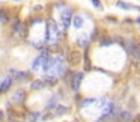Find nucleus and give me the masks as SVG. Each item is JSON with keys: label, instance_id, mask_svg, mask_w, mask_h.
I'll use <instances>...</instances> for the list:
<instances>
[{"label": "nucleus", "instance_id": "obj_10", "mask_svg": "<svg viewBox=\"0 0 140 122\" xmlns=\"http://www.w3.org/2000/svg\"><path fill=\"white\" fill-rule=\"evenodd\" d=\"M136 21H137V23H139V24H140V18H137V20H136Z\"/></svg>", "mask_w": 140, "mask_h": 122}, {"label": "nucleus", "instance_id": "obj_8", "mask_svg": "<svg viewBox=\"0 0 140 122\" xmlns=\"http://www.w3.org/2000/svg\"><path fill=\"white\" fill-rule=\"evenodd\" d=\"M92 3L95 5L97 8H101V3H99V0H92Z\"/></svg>", "mask_w": 140, "mask_h": 122}, {"label": "nucleus", "instance_id": "obj_6", "mask_svg": "<svg viewBox=\"0 0 140 122\" xmlns=\"http://www.w3.org/2000/svg\"><path fill=\"white\" fill-rule=\"evenodd\" d=\"M9 83H11V80L9 79H3V81H2V91H5L6 87H9Z\"/></svg>", "mask_w": 140, "mask_h": 122}, {"label": "nucleus", "instance_id": "obj_7", "mask_svg": "<svg viewBox=\"0 0 140 122\" xmlns=\"http://www.w3.org/2000/svg\"><path fill=\"white\" fill-rule=\"evenodd\" d=\"M117 6L125 8V9H131V6H130V5H125V3H122V2H117Z\"/></svg>", "mask_w": 140, "mask_h": 122}, {"label": "nucleus", "instance_id": "obj_4", "mask_svg": "<svg viewBox=\"0 0 140 122\" xmlns=\"http://www.w3.org/2000/svg\"><path fill=\"white\" fill-rule=\"evenodd\" d=\"M62 18H63V26H65V27H68V26H69V12H65Z\"/></svg>", "mask_w": 140, "mask_h": 122}, {"label": "nucleus", "instance_id": "obj_2", "mask_svg": "<svg viewBox=\"0 0 140 122\" xmlns=\"http://www.w3.org/2000/svg\"><path fill=\"white\" fill-rule=\"evenodd\" d=\"M81 79H83V73H75L72 75V80H71V89H72V91H77V89H79Z\"/></svg>", "mask_w": 140, "mask_h": 122}, {"label": "nucleus", "instance_id": "obj_1", "mask_svg": "<svg viewBox=\"0 0 140 122\" xmlns=\"http://www.w3.org/2000/svg\"><path fill=\"white\" fill-rule=\"evenodd\" d=\"M66 60L69 65H72V66H75V65H79L80 62H81V54H80V51H77V50H72V51H69L66 56Z\"/></svg>", "mask_w": 140, "mask_h": 122}, {"label": "nucleus", "instance_id": "obj_3", "mask_svg": "<svg viewBox=\"0 0 140 122\" xmlns=\"http://www.w3.org/2000/svg\"><path fill=\"white\" fill-rule=\"evenodd\" d=\"M14 36L23 39L26 36V27L23 24H15L14 26Z\"/></svg>", "mask_w": 140, "mask_h": 122}, {"label": "nucleus", "instance_id": "obj_9", "mask_svg": "<svg viewBox=\"0 0 140 122\" xmlns=\"http://www.w3.org/2000/svg\"><path fill=\"white\" fill-rule=\"evenodd\" d=\"M133 122H140V115H137L136 118H134V121Z\"/></svg>", "mask_w": 140, "mask_h": 122}, {"label": "nucleus", "instance_id": "obj_5", "mask_svg": "<svg viewBox=\"0 0 140 122\" xmlns=\"http://www.w3.org/2000/svg\"><path fill=\"white\" fill-rule=\"evenodd\" d=\"M81 23H83V20L77 15V17L74 18V26H75V27H81Z\"/></svg>", "mask_w": 140, "mask_h": 122}]
</instances>
